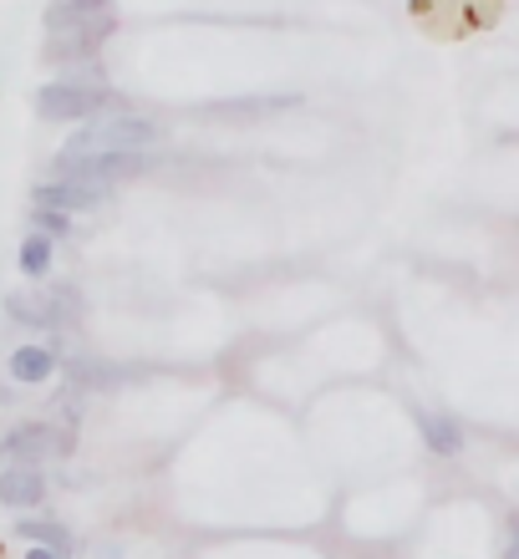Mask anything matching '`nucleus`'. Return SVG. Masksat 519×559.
<instances>
[{
    "mask_svg": "<svg viewBox=\"0 0 519 559\" xmlns=\"http://www.w3.org/2000/svg\"><path fill=\"white\" fill-rule=\"evenodd\" d=\"M113 107V92L97 82V76H82V72H67L57 82L36 87V118L46 122H87L97 112Z\"/></svg>",
    "mask_w": 519,
    "mask_h": 559,
    "instance_id": "f257e3e1",
    "label": "nucleus"
},
{
    "mask_svg": "<svg viewBox=\"0 0 519 559\" xmlns=\"http://www.w3.org/2000/svg\"><path fill=\"white\" fill-rule=\"evenodd\" d=\"M164 138V128L149 118H138V112H107V118H87L67 138L61 153H118V147H153Z\"/></svg>",
    "mask_w": 519,
    "mask_h": 559,
    "instance_id": "f03ea898",
    "label": "nucleus"
},
{
    "mask_svg": "<svg viewBox=\"0 0 519 559\" xmlns=\"http://www.w3.org/2000/svg\"><path fill=\"white\" fill-rule=\"evenodd\" d=\"M76 453V427L61 423H11L0 432V463H26V468H42L46 457H72Z\"/></svg>",
    "mask_w": 519,
    "mask_h": 559,
    "instance_id": "7ed1b4c3",
    "label": "nucleus"
},
{
    "mask_svg": "<svg viewBox=\"0 0 519 559\" xmlns=\"http://www.w3.org/2000/svg\"><path fill=\"white\" fill-rule=\"evenodd\" d=\"M153 163L149 147H118V153H57L61 178H87V183H122V178H143Z\"/></svg>",
    "mask_w": 519,
    "mask_h": 559,
    "instance_id": "20e7f679",
    "label": "nucleus"
},
{
    "mask_svg": "<svg viewBox=\"0 0 519 559\" xmlns=\"http://www.w3.org/2000/svg\"><path fill=\"white\" fill-rule=\"evenodd\" d=\"M113 199V183H87V178H42V183H31V209H51V214H92V209H103Z\"/></svg>",
    "mask_w": 519,
    "mask_h": 559,
    "instance_id": "39448f33",
    "label": "nucleus"
},
{
    "mask_svg": "<svg viewBox=\"0 0 519 559\" xmlns=\"http://www.w3.org/2000/svg\"><path fill=\"white\" fill-rule=\"evenodd\" d=\"M113 26H118V15L107 11V15H97V21H87V26L57 31L51 46H46V61H92L97 57V46L113 36Z\"/></svg>",
    "mask_w": 519,
    "mask_h": 559,
    "instance_id": "423d86ee",
    "label": "nucleus"
},
{
    "mask_svg": "<svg viewBox=\"0 0 519 559\" xmlns=\"http://www.w3.org/2000/svg\"><path fill=\"white\" fill-rule=\"evenodd\" d=\"M57 371H61V356L51 341H26V346H15V352L5 356V377H11L15 386H46Z\"/></svg>",
    "mask_w": 519,
    "mask_h": 559,
    "instance_id": "0eeeda50",
    "label": "nucleus"
},
{
    "mask_svg": "<svg viewBox=\"0 0 519 559\" xmlns=\"http://www.w3.org/2000/svg\"><path fill=\"white\" fill-rule=\"evenodd\" d=\"M46 499V478L42 468H26V463H11V468L0 473V503L15 509V514H31L36 503Z\"/></svg>",
    "mask_w": 519,
    "mask_h": 559,
    "instance_id": "6e6552de",
    "label": "nucleus"
},
{
    "mask_svg": "<svg viewBox=\"0 0 519 559\" xmlns=\"http://www.w3.org/2000/svg\"><path fill=\"white\" fill-rule=\"evenodd\" d=\"M0 306H5V316H11L15 325H26V331H61L57 310H51V295L46 290H11Z\"/></svg>",
    "mask_w": 519,
    "mask_h": 559,
    "instance_id": "1a4fd4ad",
    "label": "nucleus"
},
{
    "mask_svg": "<svg viewBox=\"0 0 519 559\" xmlns=\"http://www.w3.org/2000/svg\"><path fill=\"white\" fill-rule=\"evenodd\" d=\"M107 11H113V0H51V5H46V36L87 26V21H97V15H107Z\"/></svg>",
    "mask_w": 519,
    "mask_h": 559,
    "instance_id": "9d476101",
    "label": "nucleus"
},
{
    "mask_svg": "<svg viewBox=\"0 0 519 559\" xmlns=\"http://www.w3.org/2000/svg\"><path fill=\"white\" fill-rule=\"evenodd\" d=\"M417 432L428 442V453L438 457H459L463 453V427L444 413H417Z\"/></svg>",
    "mask_w": 519,
    "mask_h": 559,
    "instance_id": "9b49d317",
    "label": "nucleus"
},
{
    "mask_svg": "<svg viewBox=\"0 0 519 559\" xmlns=\"http://www.w3.org/2000/svg\"><path fill=\"white\" fill-rule=\"evenodd\" d=\"M15 534H21L26 545H46V549H57V555H67V559H72V549H76L72 530H67V524H57V519H21V524H15Z\"/></svg>",
    "mask_w": 519,
    "mask_h": 559,
    "instance_id": "f8f14e48",
    "label": "nucleus"
},
{
    "mask_svg": "<svg viewBox=\"0 0 519 559\" xmlns=\"http://www.w3.org/2000/svg\"><path fill=\"white\" fill-rule=\"evenodd\" d=\"M51 260H57V239H46L31 229L26 239H21V254H15V265H21V275L26 280H46L51 275Z\"/></svg>",
    "mask_w": 519,
    "mask_h": 559,
    "instance_id": "ddd939ff",
    "label": "nucleus"
},
{
    "mask_svg": "<svg viewBox=\"0 0 519 559\" xmlns=\"http://www.w3.org/2000/svg\"><path fill=\"white\" fill-rule=\"evenodd\" d=\"M31 229L46 239H67L72 235V219H67V214H51V209H31Z\"/></svg>",
    "mask_w": 519,
    "mask_h": 559,
    "instance_id": "4468645a",
    "label": "nucleus"
},
{
    "mask_svg": "<svg viewBox=\"0 0 519 559\" xmlns=\"http://www.w3.org/2000/svg\"><path fill=\"white\" fill-rule=\"evenodd\" d=\"M26 559H67V555H57V549H46V545H31Z\"/></svg>",
    "mask_w": 519,
    "mask_h": 559,
    "instance_id": "2eb2a0df",
    "label": "nucleus"
},
{
    "mask_svg": "<svg viewBox=\"0 0 519 559\" xmlns=\"http://www.w3.org/2000/svg\"><path fill=\"white\" fill-rule=\"evenodd\" d=\"M505 559H519V519H515V530H509V555Z\"/></svg>",
    "mask_w": 519,
    "mask_h": 559,
    "instance_id": "dca6fc26",
    "label": "nucleus"
}]
</instances>
